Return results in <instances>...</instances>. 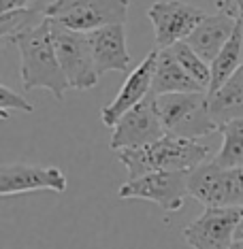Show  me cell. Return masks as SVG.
Listing matches in <instances>:
<instances>
[{"instance_id": "cell-25", "label": "cell", "mask_w": 243, "mask_h": 249, "mask_svg": "<svg viewBox=\"0 0 243 249\" xmlns=\"http://www.w3.org/2000/svg\"><path fill=\"white\" fill-rule=\"evenodd\" d=\"M233 249H243V241H235L233 243Z\"/></svg>"}, {"instance_id": "cell-23", "label": "cell", "mask_w": 243, "mask_h": 249, "mask_svg": "<svg viewBox=\"0 0 243 249\" xmlns=\"http://www.w3.org/2000/svg\"><path fill=\"white\" fill-rule=\"evenodd\" d=\"M235 241H243V213H241V219H239L237 230H235Z\"/></svg>"}, {"instance_id": "cell-18", "label": "cell", "mask_w": 243, "mask_h": 249, "mask_svg": "<svg viewBox=\"0 0 243 249\" xmlns=\"http://www.w3.org/2000/svg\"><path fill=\"white\" fill-rule=\"evenodd\" d=\"M222 132V147L213 162L222 168H243V120L228 122L224 126H220Z\"/></svg>"}, {"instance_id": "cell-3", "label": "cell", "mask_w": 243, "mask_h": 249, "mask_svg": "<svg viewBox=\"0 0 243 249\" xmlns=\"http://www.w3.org/2000/svg\"><path fill=\"white\" fill-rule=\"evenodd\" d=\"M156 107L167 134L182 139H201L220 132L218 124L209 113L207 92L162 94L156 96Z\"/></svg>"}, {"instance_id": "cell-6", "label": "cell", "mask_w": 243, "mask_h": 249, "mask_svg": "<svg viewBox=\"0 0 243 249\" xmlns=\"http://www.w3.org/2000/svg\"><path fill=\"white\" fill-rule=\"evenodd\" d=\"M49 26H52V38H54V47H56V53H58L60 66L64 71L66 79H69L71 88L79 89V92L92 89L98 83L100 75L94 64L88 32L71 30V28L52 19H49Z\"/></svg>"}, {"instance_id": "cell-14", "label": "cell", "mask_w": 243, "mask_h": 249, "mask_svg": "<svg viewBox=\"0 0 243 249\" xmlns=\"http://www.w3.org/2000/svg\"><path fill=\"white\" fill-rule=\"evenodd\" d=\"M88 41H90V47H92L94 64L100 77L111 71L122 72L131 69L132 60H131V53H128L126 28H124V24H113V26L98 28L94 32H88Z\"/></svg>"}, {"instance_id": "cell-15", "label": "cell", "mask_w": 243, "mask_h": 249, "mask_svg": "<svg viewBox=\"0 0 243 249\" xmlns=\"http://www.w3.org/2000/svg\"><path fill=\"white\" fill-rule=\"evenodd\" d=\"M190 92H207V89L188 75V71L179 64V60L173 55L171 49H160L154 72V83H151V94L162 96V94H190Z\"/></svg>"}, {"instance_id": "cell-21", "label": "cell", "mask_w": 243, "mask_h": 249, "mask_svg": "<svg viewBox=\"0 0 243 249\" xmlns=\"http://www.w3.org/2000/svg\"><path fill=\"white\" fill-rule=\"evenodd\" d=\"M11 111H24V113H35V105L28 103L24 96L13 92L9 86H0V117L9 120Z\"/></svg>"}, {"instance_id": "cell-12", "label": "cell", "mask_w": 243, "mask_h": 249, "mask_svg": "<svg viewBox=\"0 0 243 249\" xmlns=\"http://www.w3.org/2000/svg\"><path fill=\"white\" fill-rule=\"evenodd\" d=\"M158 53H160L158 47L151 49L137 69L131 71V75L126 77V81H124V86H122L120 92H117L115 98H113L107 107H103V111H100V120H103L105 126L113 128L117 122H120V117L124 115V113H128L132 107L143 103V100L151 94V83H154Z\"/></svg>"}, {"instance_id": "cell-13", "label": "cell", "mask_w": 243, "mask_h": 249, "mask_svg": "<svg viewBox=\"0 0 243 249\" xmlns=\"http://www.w3.org/2000/svg\"><path fill=\"white\" fill-rule=\"evenodd\" d=\"M69 181L58 166H30V164H4L0 168V196H18L26 192L52 190L64 192Z\"/></svg>"}, {"instance_id": "cell-10", "label": "cell", "mask_w": 243, "mask_h": 249, "mask_svg": "<svg viewBox=\"0 0 243 249\" xmlns=\"http://www.w3.org/2000/svg\"><path fill=\"white\" fill-rule=\"evenodd\" d=\"M241 213L243 207L205 209L203 215L184 228V241L192 249H233Z\"/></svg>"}, {"instance_id": "cell-9", "label": "cell", "mask_w": 243, "mask_h": 249, "mask_svg": "<svg viewBox=\"0 0 243 249\" xmlns=\"http://www.w3.org/2000/svg\"><path fill=\"white\" fill-rule=\"evenodd\" d=\"M165 126L158 115L156 96L150 94L143 103L132 107L128 113H124L120 122L113 126L111 134V149L124 151V149H139L154 141L165 137Z\"/></svg>"}, {"instance_id": "cell-19", "label": "cell", "mask_w": 243, "mask_h": 249, "mask_svg": "<svg viewBox=\"0 0 243 249\" xmlns=\"http://www.w3.org/2000/svg\"><path fill=\"white\" fill-rule=\"evenodd\" d=\"M45 19H47V15L41 13V11H32V9L4 11V13L0 15V41L11 43V38L41 26Z\"/></svg>"}, {"instance_id": "cell-24", "label": "cell", "mask_w": 243, "mask_h": 249, "mask_svg": "<svg viewBox=\"0 0 243 249\" xmlns=\"http://www.w3.org/2000/svg\"><path fill=\"white\" fill-rule=\"evenodd\" d=\"M230 2H233V4H235L237 13H239V18L243 19V0H230Z\"/></svg>"}, {"instance_id": "cell-16", "label": "cell", "mask_w": 243, "mask_h": 249, "mask_svg": "<svg viewBox=\"0 0 243 249\" xmlns=\"http://www.w3.org/2000/svg\"><path fill=\"white\" fill-rule=\"evenodd\" d=\"M209 96V113L220 126L235 120H243V66L220 89Z\"/></svg>"}, {"instance_id": "cell-22", "label": "cell", "mask_w": 243, "mask_h": 249, "mask_svg": "<svg viewBox=\"0 0 243 249\" xmlns=\"http://www.w3.org/2000/svg\"><path fill=\"white\" fill-rule=\"evenodd\" d=\"M56 0H0V7L4 11H15V9H32V11H41L45 13Z\"/></svg>"}, {"instance_id": "cell-4", "label": "cell", "mask_w": 243, "mask_h": 249, "mask_svg": "<svg viewBox=\"0 0 243 249\" xmlns=\"http://www.w3.org/2000/svg\"><path fill=\"white\" fill-rule=\"evenodd\" d=\"M188 194L205 209L243 207V168L203 162L188 175Z\"/></svg>"}, {"instance_id": "cell-20", "label": "cell", "mask_w": 243, "mask_h": 249, "mask_svg": "<svg viewBox=\"0 0 243 249\" xmlns=\"http://www.w3.org/2000/svg\"><path fill=\"white\" fill-rule=\"evenodd\" d=\"M168 49H171L173 55L179 60V64L188 71V75L209 92V83H211V64H207V62L203 60L186 41L175 43L173 47H168Z\"/></svg>"}, {"instance_id": "cell-2", "label": "cell", "mask_w": 243, "mask_h": 249, "mask_svg": "<svg viewBox=\"0 0 243 249\" xmlns=\"http://www.w3.org/2000/svg\"><path fill=\"white\" fill-rule=\"evenodd\" d=\"M209 154L211 149L199 141L165 134L139 149L117 151V158L126 166L128 179H137L156 171H194L199 164L207 162Z\"/></svg>"}, {"instance_id": "cell-5", "label": "cell", "mask_w": 243, "mask_h": 249, "mask_svg": "<svg viewBox=\"0 0 243 249\" xmlns=\"http://www.w3.org/2000/svg\"><path fill=\"white\" fill-rule=\"evenodd\" d=\"M131 0H56L45 11L47 19L77 32H94L98 28L126 24Z\"/></svg>"}, {"instance_id": "cell-11", "label": "cell", "mask_w": 243, "mask_h": 249, "mask_svg": "<svg viewBox=\"0 0 243 249\" xmlns=\"http://www.w3.org/2000/svg\"><path fill=\"white\" fill-rule=\"evenodd\" d=\"M218 11L213 15H207L199 26L192 30V35L186 38V43L201 55L207 64H211L222 52V47L233 36L239 13H237L235 4L230 0H218Z\"/></svg>"}, {"instance_id": "cell-8", "label": "cell", "mask_w": 243, "mask_h": 249, "mask_svg": "<svg viewBox=\"0 0 243 249\" xmlns=\"http://www.w3.org/2000/svg\"><path fill=\"white\" fill-rule=\"evenodd\" d=\"M148 18L154 26L158 49H168L175 43L186 41L192 30L207 18V13L184 0H158L148 9Z\"/></svg>"}, {"instance_id": "cell-17", "label": "cell", "mask_w": 243, "mask_h": 249, "mask_svg": "<svg viewBox=\"0 0 243 249\" xmlns=\"http://www.w3.org/2000/svg\"><path fill=\"white\" fill-rule=\"evenodd\" d=\"M241 66H243V19L239 18L233 36L222 47L218 58L211 62V83H209L207 94H213L216 89L222 88Z\"/></svg>"}, {"instance_id": "cell-7", "label": "cell", "mask_w": 243, "mask_h": 249, "mask_svg": "<svg viewBox=\"0 0 243 249\" xmlns=\"http://www.w3.org/2000/svg\"><path fill=\"white\" fill-rule=\"evenodd\" d=\"M190 171H156L143 177L128 179L117 190L122 200H150L162 211L173 213L186 205Z\"/></svg>"}, {"instance_id": "cell-1", "label": "cell", "mask_w": 243, "mask_h": 249, "mask_svg": "<svg viewBox=\"0 0 243 249\" xmlns=\"http://www.w3.org/2000/svg\"><path fill=\"white\" fill-rule=\"evenodd\" d=\"M11 43L19 49V75L26 92L47 89L56 100H64V94L71 89V83L56 53L49 19H45L41 26L32 28L24 35L11 38Z\"/></svg>"}]
</instances>
